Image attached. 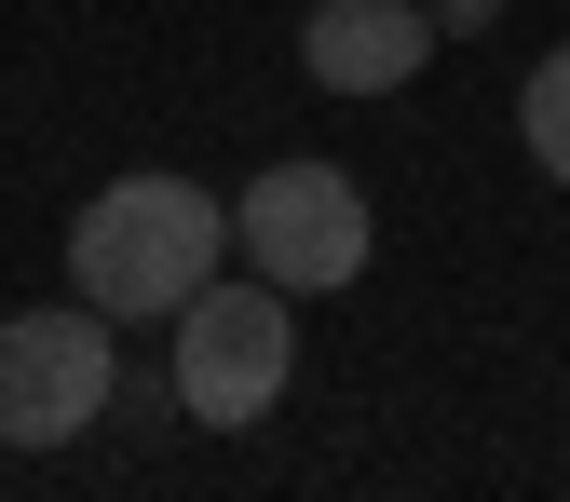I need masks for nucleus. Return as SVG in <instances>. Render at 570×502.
<instances>
[{"label": "nucleus", "mask_w": 570, "mask_h": 502, "mask_svg": "<svg viewBox=\"0 0 570 502\" xmlns=\"http://www.w3.org/2000/svg\"><path fill=\"white\" fill-rule=\"evenodd\" d=\"M435 28H489V0H435Z\"/></svg>", "instance_id": "nucleus-7"}, {"label": "nucleus", "mask_w": 570, "mask_h": 502, "mask_svg": "<svg viewBox=\"0 0 570 502\" xmlns=\"http://www.w3.org/2000/svg\"><path fill=\"white\" fill-rule=\"evenodd\" d=\"M517 136H530V164L570 190V41H557V55L530 68V82H517Z\"/></svg>", "instance_id": "nucleus-6"}, {"label": "nucleus", "mask_w": 570, "mask_h": 502, "mask_svg": "<svg viewBox=\"0 0 570 502\" xmlns=\"http://www.w3.org/2000/svg\"><path fill=\"white\" fill-rule=\"evenodd\" d=\"M285 367H299V299H285V285H218V272H204L177 299V407L204 421V435L272 421Z\"/></svg>", "instance_id": "nucleus-2"}, {"label": "nucleus", "mask_w": 570, "mask_h": 502, "mask_svg": "<svg viewBox=\"0 0 570 502\" xmlns=\"http://www.w3.org/2000/svg\"><path fill=\"white\" fill-rule=\"evenodd\" d=\"M421 55H435V0H313L299 14L313 96H394L421 82Z\"/></svg>", "instance_id": "nucleus-5"}, {"label": "nucleus", "mask_w": 570, "mask_h": 502, "mask_svg": "<svg viewBox=\"0 0 570 502\" xmlns=\"http://www.w3.org/2000/svg\"><path fill=\"white\" fill-rule=\"evenodd\" d=\"M232 245H245V272L258 285H285V299H326V285H353L367 272V245H381V218H367V190H353L340 164H272V177H245L232 190Z\"/></svg>", "instance_id": "nucleus-3"}, {"label": "nucleus", "mask_w": 570, "mask_h": 502, "mask_svg": "<svg viewBox=\"0 0 570 502\" xmlns=\"http://www.w3.org/2000/svg\"><path fill=\"white\" fill-rule=\"evenodd\" d=\"M232 258V204L204 190V177H164V164H136V177H109L82 218H68V285L109 313V326H177V299L204 272Z\"/></svg>", "instance_id": "nucleus-1"}, {"label": "nucleus", "mask_w": 570, "mask_h": 502, "mask_svg": "<svg viewBox=\"0 0 570 502\" xmlns=\"http://www.w3.org/2000/svg\"><path fill=\"white\" fill-rule=\"evenodd\" d=\"M122 394V353H109V313L96 299H41L0 326V449H68L82 421Z\"/></svg>", "instance_id": "nucleus-4"}]
</instances>
